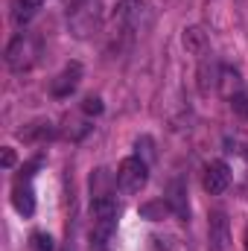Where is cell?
<instances>
[{
  "instance_id": "6da1fadb",
  "label": "cell",
  "mask_w": 248,
  "mask_h": 251,
  "mask_svg": "<svg viewBox=\"0 0 248 251\" xmlns=\"http://www.w3.org/2000/svg\"><path fill=\"white\" fill-rule=\"evenodd\" d=\"M102 26V6L99 0H82L76 9H70V29L76 38H88Z\"/></svg>"
},
{
  "instance_id": "7a4b0ae2",
  "label": "cell",
  "mask_w": 248,
  "mask_h": 251,
  "mask_svg": "<svg viewBox=\"0 0 248 251\" xmlns=\"http://www.w3.org/2000/svg\"><path fill=\"white\" fill-rule=\"evenodd\" d=\"M146 181H149V164L146 161L131 155V158H125L120 164V170H117V187H120V193L134 196V193H140L146 187Z\"/></svg>"
},
{
  "instance_id": "3957f363",
  "label": "cell",
  "mask_w": 248,
  "mask_h": 251,
  "mask_svg": "<svg viewBox=\"0 0 248 251\" xmlns=\"http://www.w3.org/2000/svg\"><path fill=\"white\" fill-rule=\"evenodd\" d=\"M35 56H38V47H35V41L29 38V35H15L12 41H9V47H6V64H9V70H15V73H24V70H29L32 64H35Z\"/></svg>"
},
{
  "instance_id": "277c9868",
  "label": "cell",
  "mask_w": 248,
  "mask_h": 251,
  "mask_svg": "<svg viewBox=\"0 0 248 251\" xmlns=\"http://www.w3.org/2000/svg\"><path fill=\"white\" fill-rule=\"evenodd\" d=\"M79 82H82V64L79 62H67L62 67V73L53 79L50 94H53L56 100H64V97H70V94L79 88Z\"/></svg>"
},
{
  "instance_id": "5b68a950",
  "label": "cell",
  "mask_w": 248,
  "mask_h": 251,
  "mask_svg": "<svg viewBox=\"0 0 248 251\" xmlns=\"http://www.w3.org/2000/svg\"><path fill=\"white\" fill-rule=\"evenodd\" d=\"M231 184V170H228V164L225 161H210L207 167H204V190L210 193V196H219V193H225Z\"/></svg>"
},
{
  "instance_id": "8992f818",
  "label": "cell",
  "mask_w": 248,
  "mask_h": 251,
  "mask_svg": "<svg viewBox=\"0 0 248 251\" xmlns=\"http://www.w3.org/2000/svg\"><path fill=\"white\" fill-rule=\"evenodd\" d=\"M114 228H117V219H97L94 228H91V249L94 251L108 249L111 237H114Z\"/></svg>"
},
{
  "instance_id": "52a82bcc",
  "label": "cell",
  "mask_w": 248,
  "mask_h": 251,
  "mask_svg": "<svg viewBox=\"0 0 248 251\" xmlns=\"http://www.w3.org/2000/svg\"><path fill=\"white\" fill-rule=\"evenodd\" d=\"M12 204L21 216H32L35 213V193L29 187V181H18L12 190Z\"/></svg>"
},
{
  "instance_id": "ba28073f",
  "label": "cell",
  "mask_w": 248,
  "mask_h": 251,
  "mask_svg": "<svg viewBox=\"0 0 248 251\" xmlns=\"http://www.w3.org/2000/svg\"><path fill=\"white\" fill-rule=\"evenodd\" d=\"M167 201H170V207H173V213L178 216V219H190V204H187V190L181 181H173L170 184V196H167Z\"/></svg>"
},
{
  "instance_id": "9c48e42d",
  "label": "cell",
  "mask_w": 248,
  "mask_h": 251,
  "mask_svg": "<svg viewBox=\"0 0 248 251\" xmlns=\"http://www.w3.org/2000/svg\"><path fill=\"white\" fill-rule=\"evenodd\" d=\"M210 243H213V251H225V246H228V219H225V213L210 216Z\"/></svg>"
},
{
  "instance_id": "30bf717a",
  "label": "cell",
  "mask_w": 248,
  "mask_h": 251,
  "mask_svg": "<svg viewBox=\"0 0 248 251\" xmlns=\"http://www.w3.org/2000/svg\"><path fill=\"white\" fill-rule=\"evenodd\" d=\"M41 9V0H15V9H12V21L18 24V26H24V24H29L32 18H35V12Z\"/></svg>"
},
{
  "instance_id": "8fae6325",
  "label": "cell",
  "mask_w": 248,
  "mask_h": 251,
  "mask_svg": "<svg viewBox=\"0 0 248 251\" xmlns=\"http://www.w3.org/2000/svg\"><path fill=\"white\" fill-rule=\"evenodd\" d=\"M184 47L190 53H196V56H204L207 53V35H204V29H198V26L184 29Z\"/></svg>"
},
{
  "instance_id": "7c38bea8",
  "label": "cell",
  "mask_w": 248,
  "mask_h": 251,
  "mask_svg": "<svg viewBox=\"0 0 248 251\" xmlns=\"http://www.w3.org/2000/svg\"><path fill=\"white\" fill-rule=\"evenodd\" d=\"M134 149H137V158H140V161H146V164L155 161V140H152L149 134L137 137V140H134Z\"/></svg>"
},
{
  "instance_id": "4fadbf2b",
  "label": "cell",
  "mask_w": 248,
  "mask_h": 251,
  "mask_svg": "<svg viewBox=\"0 0 248 251\" xmlns=\"http://www.w3.org/2000/svg\"><path fill=\"white\" fill-rule=\"evenodd\" d=\"M173 207H170V201H149V204H143L140 207V216H146V219H152V222H158V219H164V213H170Z\"/></svg>"
},
{
  "instance_id": "5bb4252c",
  "label": "cell",
  "mask_w": 248,
  "mask_h": 251,
  "mask_svg": "<svg viewBox=\"0 0 248 251\" xmlns=\"http://www.w3.org/2000/svg\"><path fill=\"white\" fill-rule=\"evenodd\" d=\"M137 9H140V3H137V0H120V3H117V9H114V15H117L120 21H125V24H131V21H134V15H137Z\"/></svg>"
},
{
  "instance_id": "9a60e30c",
  "label": "cell",
  "mask_w": 248,
  "mask_h": 251,
  "mask_svg": "<svg viewBox=\"0 0 248 251\" xmlns=\"http://www.w3.org/2000/svg\"><path fill=\"white\" fill-rule=\"evenodd\" d=\"M32 251H56L53 237L44 234V231H35V234H32Z\"/></svg>"
},
{
  "instance_id": "2e32d148",
  "label": "cell",
  "mask_w": 248,
  "mask_h": 251,
  "mask_svg": "<svg viewBox=\"0 0 248 251\" xmlns=\"http://www.w3.org/2000/svg\"><path fill=\"white\" fill-rule=\"evenodd\" d=\"M231 111L240 114V117H248V97L246 94H231Z\"/></svg>"
},
{
  "instance_id": "e0dca14e",
  "label": "cell",
  "mask_w": 248,
  "mask_h": 251,
  "mask_svg": "<svg viewBox=\"0 0 248 251\" xmlns=\"http://www.w3.org/2000/svg\"><path fill=\"white\" fill-rule=\"evenodd\" d=\"M82 111L85 114H102V100L99 97H85V102H82Z\"/></svg>"
},
{
  "instance_id": "ac0fdd59",
  "label": "cell",
  "mask_w": 248,
  "mask_h": 251,
  "mask_svg": "<svg viewBox=\"0 0 248 251\" xmlns=\"http://www.w3.org/2000/svg\"><path fill=\"white\" fill-rule=\"evenodd\" d=\"M12 167H15V152L6 146V149H3V170H12Z\"/></svg>"
},
{
  "instance_id": "d6986e66",
  "label": "cell",
  "mask_w": 248,
  "mask_h": 251,
  "mask_svg": "<svg viewBox=\"0 0 248 251\" xmlns=\"http://www.w3.org/2000/svg\"><path fill=\"white\" fill-rule=\"evenodd\" d=\"M246 249H248V234H246Z\"/></svg>"
},
{
  "instance_id": "ffe728a7",
  "label": "cell",
  "mask_w": 248,
  "mask_h": 251,
  "mask_svg": "<svg viewBox=\"0 0 248 251\" xmlns=\"http://www.w3.org/2000/svg\"><path fill=\"white\" fill-rule=\"evenodd\" d=\"M64 251H70V249H64Z\"/></svg>"
}]
</instances>
